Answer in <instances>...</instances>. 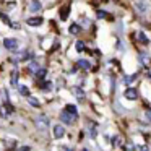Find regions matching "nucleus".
<instances>
[{"mask_svg":"<svg viewBox=\"0 0 151 151\" xmlns=\"http://www.w3.org/2000/svg\"><path fill=\"white\" fill-rule=\"evenodd\" d=\"M133 8L138 15H148L150 13V2L148 0H133Z\"/></svg>","mask_w":151,"mask_h":151,"instance_id":"1","label":"nucleus"},{"mask_svg":"<svg viewBox=\"0 0 151 151\" xmlns=\"http://www.w3.org/2000/svg\"><path fill=\"white\" fill-rule=\"evenodd\" d=\"M132 37H135V41H137L138 44H141V46H148V44H150V37L146 36V33H145L143 29L132 33Z\"/></svg>","mask_w":151,"mask_h":151,"instance_id":"2","label":"nucleus"},{"mask_svg":"<svg viewBox=\"0 0 151 151\" xmlns=\"http://www.w3.org/2000/svg\"><path fill=\"white\" fill-rule=\"evenodd\" d=\"M4 47L10 52H17L18 50V41L13 39V37H5L4 39Z\"/></svg>","mask_w":151,"mask_h":151,"instance_id":"3","label":"nucleus"},{"mask_svg":"<svg viewBox=\"0 0 151 151\" xmlns=\"http://www.w3.org/2000/svg\"><path fill=\"white\" fill-rule=\"evenodd\" d=\"M36 127L39 128V130H47L49 128V117L47 115H44V114H41L39 117L36 119Z\"/></svg>","mask_w":151,"mask_h":151,"instance_id":"4","label":"nucleus"},{"mask_svg":"<svg viewBox=\"0 0 151 151\" xmlns=\"http://www.w3.org/2000/svg\"><path fill=\"white\" fill-rule=\"evenodd\" d=\"M76 119H78V117H75V115L70 114L68 111H65V109H63V111L60 112V120H62L63 124H67V125H72L73 122L76 120Z\"/></svg>","mask_w":151,"mask_h":151,"instance_id":"5","label":"nucleus"},{"mask_svg":"<svg viewBox=\"0 0 151 151\" xmlns=\"http://www.w3.org/2000/svg\"><path fill=\"white\" fill-rule=\"evenodd\" d=\"M124 96H125V99H128V101H135V99H138V89L135 88V86H128V88L124 91Z\"/></svg>","mask_w":151,"mask_h":151,"instance_id":"6","label":"nucleus"},{"mask_svg":"<svg viewBox=\"0 0 151 151\" xmlns=\"http://www.w3.org/2000/svg\"><path fill=\"white\" fill-rule=\"evenodd\" d=\"M76 67H78L80 70H85V72L93 70V63H91L89 59H78L76 60Z\"/></svg>","mask_w":151,"mask_h":151,"instance_id":"7","label":"nucleus"},{"mask_svg":"<svg viewBox=\"0 0 151 151\" xmlns=\"http://www.w3.org/2000/svg\"><path fill=\"white\" fill-rule=\"evenodd\" d=\"M138 60H140V65L148 67L150 62H151V57H150V54H148L146 50H138Z\"/></svg>","mask_w":151,"mask_h":151,"instance_id":"8","label":"nucleus"},{"mask_svg":"<svg viewBox=\"0 0 151 151\" xmlns=\"http://www.w3.org/2000/svg\"><path fill=\"white\" fill-rule=\"evenodd\" d=\"M70 12H72V5H70V4L63 5V7L60 8V12H59V17H60V20H62V21H67V20H68V17H70Z\"/></svg>","mask_w":151,"mask_h":151,"instance_id":"9","label":"nucleus"},{"mask_svg":"<svg viewBox=\"0 0 151 151\" xmlns=\"http://www.w3.org/2000/svg\"><path fill=\"white\" fill-rule=\"evenodd\" d=\"M12 112H13V106H12L10 102H5V104L0 107V115H2L4 119H7Z\"/></svg>","mask_w":151,"mask_h":151,"instance_id":"10","label":"nucleus"},{"mask_svg":"<svg viewBox=\"0 0 151 151\" xmlns=\"http://www.w3.org/2000/svg\"><path fill=\"white\" fill-rule=\"evenodd\" d=\"M26 23L29 24V26H33V28H37V26H41V24L44 23V18L42 17H31V18L26 20Z\"/></svg>","mask_w":151,"mask_h":151,"instance_id":"11","label":"nucleus"},{"mask_svg":"<svg viewBox=\"0 0 151 151\" xmlns=\"http://www.w3.org/2000/svg\"><path fill=\"white\" fill-rule=\"evenodd\" d=\"M137 78H138V73H130V75H125L124 78H122V83L127 85V86H132L137 81Z\"/></svg>","mask_w":151,"mask_h":151,"instance_id":"12","label":"nucleus"},{"mask_svg":"<svg viewBox=\"0 0 151 151\" xmlns=\"http://www.w3.org/2000/svg\"><path fill=\"white\" fill-rule=\"evenodd\" d=\"M81 29H83V28H81V24H80V23H72L68 26V33L72 34V36H78V34L81 33Z\"/></svg>","mask_w":151,"mask_h":151,"instance_id":"13","label":"nucleus"},{"mask_svg":"<svg viewBox=\"0 0 151 151\" xmlns=\"http://www.w3.org/2000/svg\"><path fill=\"white\" fill-rule=\"evenodd\" d=\"M54 138H57V140H59V138H62L63 135H65V127H63V125H55V127H54Z\"/></svg>","mask_w":151,"mask_h":151,"instance_id":"14","label":"nucleus"},{"mask_svg":"<svg viewBox=\"0 0 151 151\" xmlns=\"http://www.w3.org/2000/svg\"><path fill=\"white\" fill-rule=\"evenodd\" d=\"M72 93H73V96H75L78 101H83L85 99V91H83V88H80V86H75V88H72Z\"/></svg>","mask_w":151,"mask_h":151,"instance_id":"15","label":"nucleus"},{"mask_svg":"<svg viewBox=\"0 0 151 151\" xmlns=\"http://www.w3.org/2000/svg\"><path fill=\"white\" fill-rule=\"evenodd\" d=\"M75 50L78 54H83V52H86V50H88V47H86V42L85 41H81V39H78L75 42Z\"/></svg>","mask_w":151,"mask_h":151,"instance_id":"16","label":"nucleus"},{"mask_svg":"<svg viewBox=\"0 0 151 151\" xmlns=\"http://www.w3.org/2000/svg\"><path fill=\"white\" fill-rule=\"evenodd\" d=\"M37 86H39L42 91H50V89H52V83L47 81V80H37Z\"/></svg>","mask_w":151,"mask_h":151,"instance_id":"17","label":"nucleus"},{"mask_svg":"<svg viewBox=\"0 0 151 151\" xmlns=\"http://www.w3.org/2000/svg\"><path fill=\"white\" fill-rule=\"evenodd\" d=\"M96 18L98 20H109V12L104 8H98L96 10Z\"/></svg>","mask_w":151,"mask_h":151,"instance_id":"18","label":"nucleus"},{"mask_svg":"<svg viewBox=\"0 0 151 151\" xmlns=\"http://www.w3.org/2000/svg\"><path fill=\"white\" fill-rule=\"evenodd\" d=\"M41 2L39 0H31V5H29V12H33V13H36V12L41 10Z\"/></svg>","mask_w":151,"mask_h":151,"instance_id":"19","label":"nucleus"},{"mask_svg":"<svg viewBox=\"0 0 151 151\" xmlns=\"http://www.w3.org/2000/svg\"><path fill=\"white\" fill-rule=\"evenodd\" d=\"M28 68H29V72H31V73H36L37 70L41 68V65L36 62V60H31V62H29V65H28Z\"/></svg>","mask_w":151,"mask_h":151,"instance_id":"20","label":"nucleus"},{"mask_svg":"<svg viewBox=\"0 0 151 151\" xmlns=\"http://www.w3.org/2000/svg\"><path fill=\"white\" fill-rule=\"evenodd\" d=\"M34 75H36V80H46V75H47V70H46V68H42V67H41V68L37 70L36 73H34Z\"/></svg>","mask_w":151,"mask_h":151,"instance_id":"21","label":"nucleus"},{"mask_svg":"<svg viewBox=\"0 0 151 151\" xmlns=\"http://www.w3.org/2000/svg\"><path fill=\"white\" fill-rule=\"evenodd\" d=\"M65 111H68L70 114H73L75 117H78V109H76L75 104H67L65 106Z\"/></svg>","mask_w":151,"mask_h":151,"instance_id":"22","label":"nucleus"},{"mask_svg":"<svg viewBox=\"0 0 151 151\" xmlns=\"http://www.w3.org/2000/svg\"><path fill=\"white\" fill-rule=\"evenodd\" d=\"M112 146L122 148V138H120V135H115V137H112Z\"/></svg>","mask_w":151,"mask_h":151,"instance_id":"23","label":"nucleus"},{"mask_svg":"<svg viewBox=\"0 0 151 151\" xmlns=\"http://www.w3.org/2000/svg\"><path fill=\"white\" fill-rule=\"evenodd\" d=\"M88 132H89V138H96V135H98V130H96V125H94V124H89Z\"/></svg>","mask_w":151,"mask_h":151,"instance_id":"24","label":"nucleus"},{"mask_svg":"<svg viewBox=\"0 0 151 151\" xmlns=\"http://www.w3.org/2000/svg\"><path fill=\"white\" fill-rule=\"evenodd\" d=\"M122 150L124 151H137V146L133 143H125V145H122Z\"/></svg>","mask_w":151,"mask_h":151,"instance_id":"25","label":"nucleus"},{"mask_svg":"<svg viewBox=\"0 0 151 151\" xmlns=\"http://www.w3.org/2000/svg\"><path fill=\"white\" fill-rule=\"evenodd\" d=\"M18 91H20V94L21 96H29V88H28V86H18Z\"/></svg>","mask_w":151,"mask_h":151,"instance_id":"26","label":"nucleus"},{"mask_svg":"<svg viewBox=\"0 0 151 151\" xmlns=\"http://www.w3.org/2000/svg\"><path fill=\"white\" fill-rule=\"evenodd\" d=\"M28 102H29L31 106H33V107H39V101H37L36 98H33V96H28Z\"/></svg>","mask_w":151,"mask_h":151,"instance_id":"27","label":"nucleus"},{"mask_svg":"<svg viewBox=\"0 0 151 151\" xmlns=\"http://www.w3.org/2000/svg\"><path fill=\"white\" fill-rule=\"evenodd\" d=\"M10 81H12V85H13V86H17V83H18V72H17V70L12 73V80H10Z\"/></svg>","mask_w":151,"mask_h":151,"instance_id":"28","label":"nucleus"},{"mask_svg":"<svg viewBox=\"0 0 151 151\" xmlns=\"http://www.w3.org/2000/svg\"><path fill=\"white\" fill-rule=\"evenodd\" d=\"M0 20H2V21H5V24H8V26H12V21H10V18H8L7 15L0 13Z\"/></svg>","mask_w":151,"mask_h":151,"instance_id":"29","label":"nucleus"},{"mask_svg":"<svg viewBox=\"0 0 151 151\" xmlns=\"http://www.w3.org/2000/svg\"><path fill=\"white\" fill-rule=\"evenodd\" d=\"M145 117H146V120H151V107H146V111H145Z\"/></svg>","mask_w":151,"mask_h":151,"instance_id":"30","label":"nucleus"},{"mask_svg":"<svg viewBox=\"0 0 151 151\" xmlns=\"http://www.w3.org/2000/svg\"><path fill=\"white\" fill-rule=\"evenodd\" d=\"M18 151H31V148L29 146H21V148H18Z\"/></svg>","mask_w":151,"mask_h":151,"instance_id":"31","label":"nucleus"},{"mask_svg":"<svg viewBox=\"0 0 151 151\" xmlns=\"http://www.w3.org/2000/svg\"><path fill=\"white\" fill-rule=\"evenodd\" d=\"M138 150H140V151H150V148H148L146 145H143V146H140Z\"/></svg>","mask_w":151,"mask_h":151,"instance_id":"32","label":"nucleus"},{"mask_svg":"<svg viewBox=\"0 0 151 151\" xmlns=\"http://www.w3.org/2000/svg\"><path fill=\"white\" fill-rule=\"evenodd\" d=\"M62 151H73L72 148H67V146H62Z\"/></svg>","mask_w":151,"mask_h":151,"instance_id":"33","label":"nucleus"},{"mask_svg":"<svg viewBox=\"0 0 151 151\" xmlns=\"http://www.w3.org/2000/svg\"><path fill=\"white\" fill-rule=\"evenodd\" d=\"M81 151H88V150H86V148H83V150H81Z\"/></svg>","mask_w":151,"mask_h":151,"instance_id":"34","label":"nucleus"}]
</instances>
